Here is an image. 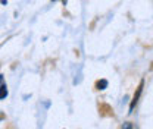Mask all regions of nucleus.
<instances>
[{
	"instance_id": "obj_1",
	"label": "nucleus",
	"mask_w": 153,
	"mask_h": 129,
	"mask_svg": "<svg viewBox=\"0 0 153 129\" xmlns=\"http://www.w3.org/2000/svg\"><path fill=\"white\" fill-rule=\"evenodd\" d=\"M141 88H143V81H141V84H140V87H138V90H137V94L134 95L133 101H131V106H130V110H133L134 106L137 104V101H138V97H140V94H141Z\"/></svg>"
},
{
	"instance_id": "obj_2",
	"label": "nucleus",
	"mask_w": 153,
	"mask_h": 129,
	"mask_svg": "<svg viewBox=\"0 0 153 129\" xmlns=\"http://www.w3.org/2000/svg\"><path fill=\"white\" fill-rule=\"evenodd\" d=\"M0 82H1V88H0V98L4 100L6 95H7V90H6V85H4V79H3V75H0Z\"/></svg>"
},
{
	"instance_id": "obj_3",
	"label": "nucleus",
	"mask_w": 153,
	"mask_h": 129,
	"mask_svg": "<svg viewBox=\"0 0 153 129\" xmlns=\"http://www.w3.org/2000/svg\"><path fill=\"white\" fill-rule=\"evenodd\" d=\"M106 87H108V81H106V79H102V81L97 82V88H99V90H105Z\"/></svg>"
}]
</instances>
